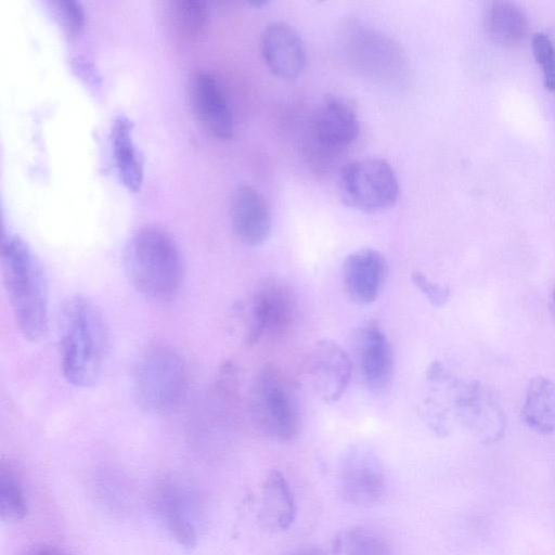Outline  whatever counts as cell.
<instances>
[{
  "instance_id": "30bf717a",
  "label": "cell",
  "mask_w": 555,
  "mask_h": 555,
  "mask_svg": "<svg viewBox=\"0 0 555 555\" xmlns=\"http://www.w3.org/2000/svg\"><path fill=\"white\" fill-rule=\"evenodd\" d=\"M343 495L357 506H371L382 500L386 489L383 464L371 449L362 446L350 448L339 467Z\"/></svg>"
},
{
  "instance_id": "f546056e",
  "label": "cell",
  "mask_w": 555,
  "mask_h": 555,
  "mask_svg": "<svg viewBox=\"0 0 555 555\" xmlns=\"http://www.w3.org/2000/svg\"><path fill=\"white\" fill-rule=\"evenodd\" d=\"M550 310H551V313H552V317H553V320L555 323V288L553 289L552 295H551Z\"/></svg>"
},
{
  "instance_id": "4316f807",
  "label": "cell",
  "mask_w": 555,
  "mask_h": 555,
  "mask_svg": "<svg viewBox=\"0 0 555 555\" xmlns=\"http://www.w3.org/2000/svg\"><path fill=\"white\" fill-rule=\"evenodd\" d=\"M414 285L427 297L429 302L436 307H443L450 297V288L430 281L422 272L414 271L411 275Z\"/></svg>"
},
{
  "instance_id": "ba28073f",
  "label": "cell",
  "mask_w": 555,
  "mask_h": 555,
  "mask_svg": "<svg viewBox=\"0 0 555 555\" xmlns=\"http://www.w3.org/2000/svg\"><path fill=\"white\" fill-rule=\"evenodd\" d=\"M450 396L456 417L481 443H494L504 436V409L498 396L486 385L454 378Z\"/></svg>"
},
{
  "instance_id": "4dcf8cb0",
  "label": "cell",
  "mask_w": 555,
  "mask_h": 555,
  "mask_svg": "<svg viewBox=\"0 0 555 555\" xmlns=\"http://www.w3.org/2000/svg\"><path fill=\"white\" fill-rule=\"evenodd\" d=\"M548 37H550V39H551V41H552V43H553V46H554V48H555V28H554V30L552 31V35H548Z\"/></svg>"
},
{
  "instance_id": "e0dca14e",
  "label": "cell",
  "mask_w": 555,
  "mask_h": 555,
  "mask_svg": "<svg viewBox=\"0 0 555 555\" xmlns=\"http://www.w3.org/2000/svg\"><path fill=\"white\" fill-rule=\"evenodd\" d=\"M153 496L156 513L170 535L184 548H193L197 542L196 528L176 482L169 478L159 480Z\"/></svg>"
},
{
  "instance_id": "8fae6325",
  "label": "cell",
  "mask_w": 555,
  "mask_h": 555,
  "mask_svg": "<svg viewBox=\"0 0 555 555\" xmlns=\"http://www.w3.org/2000/svg\"><path fill=\"white\" fill-rule=\"evenodd\" d=\"M353 351L359 375L372 392H383L395 371L391 345L375 320L362 322L353 334Z\"/></svg>"
},
{
  "instance_id": "2e32d148",
  "label": "cell",
  "mask_w": 555,
  "mask_h": 555,
  "mask_svg": "<svg viewBox=\"0 0 555 555\" xmlns=\"http://www.w3.org/2000/svg\"><path fill=\"white\" fill-rule=\"evenodd\" d=\"M230 217L235 235L248 246L261 245L270 236V207L263 195L250 184H240L233 190Z\"/></svg>"
},
{
  "instance_id": "603a6c76",
  "label": "cell",
  "mask_w": 555,
  "mask_h": 555,
  "mask_svg": "<svg viewBox=\"0 0 555 555\" xmlns=\"http://www.w3.org/2000/svg\"><path fill=\"white\" fill-rule=\"evenodd\" d=\"M333 555H392L387 542L363 528L340 531L334 541Z\"/></svg>"
},
{
  "instance_id": "7c38bea8",
  "label": "cell",
  "mask_w": 555,
  "mask_h": 555,
  "mask_svg": "<svg viewBox=\"0 0 555 555\" xmlns=\"http://www.w3.org/2000/svg\"><path fill=\"white\" fill-rule=\"evenodd\" d=\"M188 96L192 111L203 128L221 140L232 137V112L214 74L205 69L192 72L188 81Z\"/></svg>"
},
{
  "instance_id": "7402d4cb",
  "label": "cell",
  "mask_w": 555,
  "mask_h": 555,
  "mask_svg": "<svg viewBox=\"0 0 555 555\" xmlns=\"http://www.w3.org/2000/svg\"><path fill=\"white\" fill-rule=\"evenodd\" d=\"M28 512L27 500L14 466L5 460L0 464V515L4 522L23 520Z\"/></svg>"
},
{
  "instance_id": "6da1fadb",
  "label": "cell",
  "mask_w": 555,
  "mask_h": 555,
  "mask_svg": "<svg viewBox=\"0 0 555 555\" xmlns=\"http://www.w3.org/2000/svg\"><path fill=\"white\" fill-rule=\"evenodd\" d=\"M60 362L64 378L75 387L100 379L108 349L105 319L96 304L83 295L67 298L59 318Z\"/></svg>"
},
{
  "instance_id": "d4e9b609",
  "label": "cell",
  "mask_w": 555,
  "mask_h": 555,
  "mask_svg": "<svg viewBox=\"0 0 555 555\" xmlns=\"http://www.w3.org/2000/svg\"><path fill=\"white\" fill-rule=\"evenodd\" d=\"M531 48L538 63L544 87L548 91H555V48L547 34L539 31L531 37Z\"/></svg>"
},
{
  "instance_id": "d6986e66",
  "label": "cell",
  "mask_w": 555,
  "mask_h": 555,
  "mask_svg": "<svg viewBox=\"0 0 555 555\" xmlns=\"http://www.w3.org/2000/svg\"><path fill=\"white\" fill-rule=\"evenodd\" d=\"M483 26L489 38L504 48L525 41L529 24L526 13L514 2L490 1L483 11Z\"/></svg>"
},
{
  "instance_id": "ac0fdd59",
  "label": "cell",
  "mask_w": 555,
  "mask_h": 555,
  "mask_svg": "<svg viewBox=\"0 0 555 555\" xmlns=\"http://www.w3.org/2000/svg\"><path fill=\"white\" fill-rule=\"evenodd\" d=\"M295 517V500L286 478L280 470H271L261 486L260 522L270 531H283Z\"/></svg>"
},
{
  "instance_id": "9c48e42d",
  "label": "cell",
  "mask_w": 555,
  "mask_h": 555,
  "mask_svg": "<svg viewBox=\"0 0 555 555\" xmlns=\"http://www.w3.org/2000/svg\"><path fill=\"white\" fill-rule=\"evenodd\" d=\"M351 374L349 354L333 340L317 341L305 360L304 378L324 402H335L345 393Z\"/></svg>"
},
{
  "instance_id": "3957f363",
  "label": "cell",
  "mask_w": 555,
  "mask_h": 555,
  "mask_svg": "<svg viewBox=\"0 0 555 555\" xmlns=\"http://www.w3.org/2000/svg\"><path fill=\"white\" fill-rule=\"evenodd\" d=\"M124 270L138 293L158 302L172 299L183 280L179 247L171 234L158 225H145L129 238Z\"/></svg>"
},
{
  "instance_id": "277c9868",
  "label": "cell",
  "mask_w": 555,
  "mask_h": 555,
  "mask_svg": "<svg viewBox=\"0 0 555 555\" xmlns=\"http://www.w3.org/2000/svg\"><path fill=\"white\" fill-rule=\"evenodd\" d=\"M186 388V369L180 353L171 346H146L132 371V393L141 410L165 414L175 410Z\"/></svg>"
},
{
  "instance_id": "8992f818",
  "label": "cell",
  "mask_w": 555,
  "mask_h": 555,
  "mask_svg": "<svg viewBox=\"0 0 555 555\" xmlns=\"http://www.w3.org/2000/svg\"><path fill=\"white\" fill-rule=\"evenodd\" d=\"M338 189L346 205L370 214L390 208L400 195L393 168L387 160L377 157L346 164L339 172Z\"/></svg>"
},
{
  "instance_id": "ffe728a7",
  "label": "cell",
  "mask_w": 555,
  "mask_h": 555,
  "mask_svg": "<svg viewBox=\"0 0 555 555\" xmlns=\"http://www.w3.org/2000/svg\"><path fill=\"white\" fill-rule=\"evenodd\" d=\"M132 128L128 117H116L111 129V141L120 180L129 190L138 191L143 181V163L133 141Z\"/></svg>"
},
{
  "instance_id": "5b68a950",
  "label": "cell",
  "mask_w": 555,
  "mask_h": 555,
  "mask_svg": "<svg viewBox=\"0 0 555 555\" xmlns=\"http://www.w3.org/2000/svg\"><path fill=\"white\" fill-rule=\"evenodd\" d=\"M248 412L254 427L266 437L288 441L298 434L297 398L283 372L273 364L263 365L254 377Z\"/></svg>"
},
{
  "instance_id": "52a82bcc",
  "label": "cell",
  "mask_w": 555,
  "mask_h": 555,
  "mask_svg": "<svg viewBox=\"0 0 555 555\" xmlns=\"http://www.w3.org/2000/svg\"><path fill=\"white\" fill-rule=\"evenodd\" d=\"M242 312L244 340L248 346L263 339L279 341L294 322L295 301L283 282L268 278L256 286Z\"/></svg>"
},
{
  "instance_id": "cb8c5ba5",
  "label": "cell",
  "mask_w": 555,
  "mask_h": 555,
  "mask_svg": "<svg viewBox=\"0 0 555 555\" xmlns=\"http://www.w3.org/2000/svg\"><path fill=\"white\" fill-rule=\"evenodd\" d=\"M170 17L173 26L181 35L193 37L205 27L208 10L203 1L179 0L171 3Z\"/></svg>"
},
{
  "instance_id": "7a4b0ae2",
  "label": "cell",
  "mask_w": 555,
  "mask_h": 555,
  "mask_svg": "<svg viewBox=\"0 0 555 555\" xmlns=\"http://www.w3.org/2000/svg\"><path fill=\"white\" fill-rule=\"evenodd\" d=\"M1 271L18 331L25 339L39 341L49 324L48 282L39 259L17 235L2 237Z\"/></svg>"
},
{
  "instance_id": "9a60e30c",
  "label": "cell",
  "mask_w": 555,
  "mask_h": 555,
  "mask_svg": "<svg viewBox=\"0 0 555 555\" xmlns=\"http://www.w3.org/2000/svg\"><path fill=\"white\" fill-rule=\"evenodd\" d=\"M387 273V259L379 250L358 249L349 254L343 263L345 292L357 305H370L380 295Z\"/></svg>"
},
{
  "instance_id": "5bb4252c",
  "label": "cell",
  "mask_w": 555,
  "mask_h": 555,
  "mask_svg": "<svg viewBox=\"0 0 555 555\" xmlns=\"http://www.w3.org/2000/svg\"><path fill=\"white\" fill-rule=\"evenodd\" d=\"M262 59L269 70L285 80L298 78L306 67V49L298 33L287 23L268 24L260 38Z\"/></svg>"
},
{
  "instance_id": "83f0119b",
  "label": "cell",
  "mask_w": 555,
  "mask_h": 555,
  "mask_svg": "<svg viewBox=\"0 0 555 555\" xmlns=\"http://www.w3.org/2000/svg\"><path fill=\"white\" fill-rule=\"evenodd\" d=\"M21 555H68L64 550L47 543H39L27 547Z\"/></svg>"
},
{
  "instance_id": "44dd1931",
  "label": "cell",
  "mask_w": 555,
  "mask_h": 555,
  "mask_svg": "<svg viewBox=\"0 0 555 555\" xmlns=\"http://www.w3.org/2000/svg\"><path fill=\"white\" fill-rule=\"evenodd\" d=\"M520 415L532 430L543 435L555 433V382L544 376L531 378Z\"/></svg>"
},
{
  "instance_id": "4fadbf2b",
  "label": "cell",
  "mask_w": 555,
  "mask_h": 555,
  "mask_svg": "<svg viewBox=\"0 0 555 555\" xmlns=\"http://www.w3.org/2000/svg\"><path fill=\"white\" fill-rule=\"evenodd\" d=\"M310 131L319 146L338 152L356 141L360 122L356 109L348 101L337 95H327L312 114Z\"/></svg>"
},
{
  "instance_id": "f1b7e54d",
  "label": "cell",
  "mask_w": 555,
  "mask_h": 555,
  "mask_svg": "<svg viewBox=\"0 0 555 555\" xmlns=\"http://www.w3.org/2000/svg\"><path fill=\"white\" fill-rule=\"evenodd\" d=\"M292 555H324V554L318 547H304V548L297 550Z\"/></svg>"
},
{
  "instance_id": "484cf974",
  "label": "cell",
  "mask_w": 555,
  "mask_h": 555,
  "mask_svg": "<svg viewBox=\"0 0 555 555\" xmlns=\"http://www.w3.org/2000/svg\"><path fill=\"white\" fill-rule=\"evenodd\" d=\"M63 27L69 36L78 35L85 26V11L77 0H57L55 2Z\"/></svg>"
}]
</instances>
